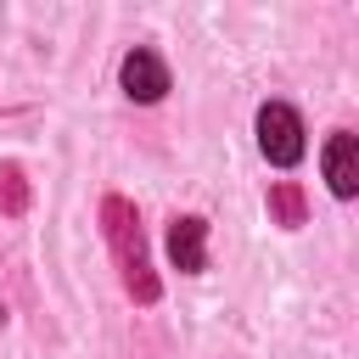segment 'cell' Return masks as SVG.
<instances>
[{
	"mask_svg": "<svg viewBox=\"0 0 359 359\" xmlns=\"http://www.w3.org/2000/svg\"><path fill=\"white\" fill-rule=\"evenodd\" d=\"M101 230H107V241H112V252H118V264H123V269L146 264L140 219H135V208H129L123 196H107V202H101Z\"/></svg>",
	"mask_w": 359,
	"mask_h": 359,
	"instance_id": "3957f363",
	"label": "cell"
},
{
	"mask_svg": "<svg viewBox=\"0 0 359 359\" xmlns=\"http://www.w3.org/2000/svg\"><path fill=\"white\" fill-rule=\"evenodd\" d=\"M118 79H123V95H129V101H146V107H151V101L168 95V67H163V56L146 50V45H135V50L123 56Z\"/></svg>",
	"mask_w": 359,
	"mask_h": 359,
	"instance_id": "7a4b0ae2",
	"label": "cell"
},
{
	"mask_svg": "<svg viewBox=\"0 0 359 359\" xmlns=\"http://www.w3.org/2000/svg\"><path fill=\"white\" fill-rule=\"evenodd\" d=\"M258 151L275 163V168H292L303 157V118L286 107V101H264L258 107Z\"/></svg>",
	"mask_w": 359,
	"mask_h": 359,
	"instance_id": "6da1fadb",
	"label": "cell"
},
{
	"mask_svg": "<svg viewBox=\"0 0 359 359\" xmlns=\"http://www.w3.org/2000/svg\"><path fill=\"white\" fill-rule=\"evenodd\" d=\"M28 208V180H22V168L17 163H0V213H22Z\"/></svg>",
	"mask_w": 359,
	"mask_h": 359,
	"instance_id": "52a82bcc",
	"label": "cell"
},
{
	"mask_svg": "<svg viewBox=\"0 0 359 359\" xmlns=\"http://www.w3.org/2000/svg\"><path fill=\"white\" fill-rule=\"evenodd\" d=\"M325 180H331L337 196H353V191H359V140H353L348 129H337V135L325 140Z\"/></svg>",
	"mask_w": 359,
	"mask_h": 359,
	"instance_id": "5b68a950",
	"label": "cell"
},
{
	"mask_svg": "<svg viewBox=\"0 0 359 359\" xmlns=\"http://www.w3.org/2000/svg\"><path fill=\"white\" fill-rule=\"evenodd\" d=\"M0 325H6V303H0Z\"/></svg>",
	"mask_w": 359,
	"mask_h": 359,
	"instance_id": "ba28073f",
	"label": "cell"
},
{
	"mask_svg": "<svg viewBox=\"0 0 359 359\" xmlns=\"http://www.w3.org/2000/svg\"><path fill=\"white\" fill-rule=\"evenodd\" d=\"M269 213H275V224H303V191L292 185V180H280V185H269Z\"/></svg>",
	"mask_w": 359,
	"mask_h": 359,
	"instance_id": "8992f818",
	"label": "cell"
},
{
	"mask_svg": "<svg viewBox=\"0 0 359 359\" xmlns=\"http://www.w3.org/2000/svg\"><path fill=\"white\" fill-rule=\"evenodd\" d=\"M168 258H174V269L196 275V269L208 264V219H196V213H180V219L168 224Z\"/></svg>",
	"mask_w": 359,
	"mask_h": 359,
	"instance_id": "277c9868",
	"label": "cell"
}]
</instances>
